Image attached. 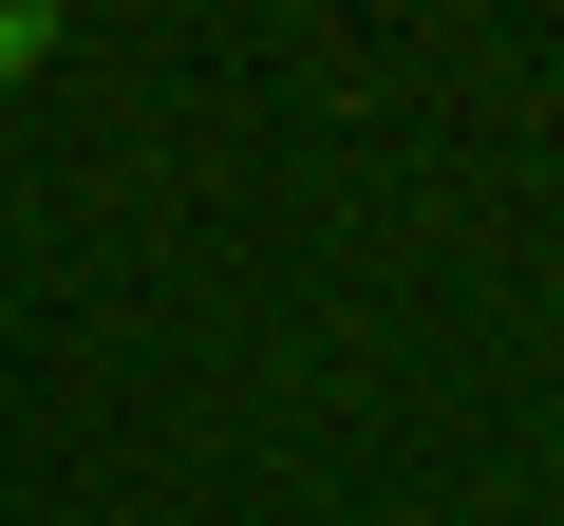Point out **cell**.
Wrapping results in <instances>:
<instances>
[{
  "mask_svg": "<svg viewBox=\"0 0 564 526\" xmlns=\"http://www.w3.org/2000/svg\"><path fill=\"white\" fill-rule=\"evenodd\" d=\"M57 39H76V0H0V95H20V76H39Z\"/></svg>",
  "mask_w": 564,
  "mask_h": 526,
  "instance_id": "6da1fadb",
  "label": "cell"
}]
</instances>
